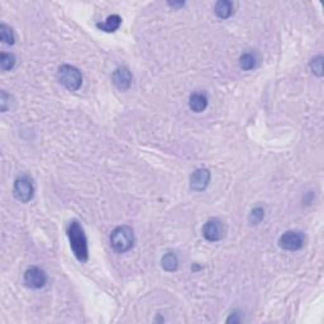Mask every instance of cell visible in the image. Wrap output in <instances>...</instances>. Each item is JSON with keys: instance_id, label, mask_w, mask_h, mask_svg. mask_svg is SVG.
<instances>
[{"instance_id": "e0dca14e", "label": "cell", "mask_w": 324, "mask_h": 324, "mask_svg": "<svg viewBox=\"0 0 324 324\" xmlns=\"http://www.w3.org/2000/svg\"><path fill=\"white\" fill-rule=\"evenodd\" d=\"M263 218H265V210H263V208L257 207L252 209L251 214H249L248 217V221L251 224H258L261 223V221H262Z\"/></svg>"}, {"instance_id": "ffe728a7", "label": "cell", "mask_w": 324, "mask_h": 324, "mask_svg": "<svg viewBox=\"0 0 324 324\" xmlns=\"http://www.w3.org/2000/svg\"><path fill=\"white\" fill-rule=\"evenodd\" d=\"M232 322H233V323H238V322H240V319L237 318V314H236V313L232 314V316H231L228 319H227V323H232Z\"/></svg>"}, {"instance_id": "ba28073f", "label": "cell", "mask_w": 324, "mask_h": 324, "mask_svg": "<svg viewBox=\"0 0 324 324\" xmlns=\"http://www.w3.org/2000/svg\"><path fill=\"white\" fill-rule=\"evenodd\" d=\"M210 181V171L208 168H198L190 176V187L195 191H203L207 189Z\"/></svg>"}, {"instance_id": "52a82bcc", "label": "cell", "mask_w": 324, "mask_h": 324, "mask_svg": "<svg viewBox=\"0 0 324 324\" xmlns=\"http://www.w3.org/2000/svg\"><path fill=\"white\" fill-rule=\"evenodd\" d=\"M203 236L209 242H218L224 236V227L218 219H210L203 227Z\"/></svg>"}, {"instance_id": "30bf717a", "label": "cell", "mask_w": 324, "mask_h": 324, "mask_svg": "<svg viewBox=\"0 0 324 324\" xmlns=\"http://www.w3.org/2000/svg\"><path fill=\"white\" fill-rule=\"evenodd\" d=\"M189 106L195 113H201L207 109L208 98L204 92H193L189 98Z\"/></svg>"}, {"instance_id": "ac0fdd59", "label": "cell", "mask_w": 324, "mask_h": 324, "mask_svg": "<svg viewBox=\"0 0 324 324\" xmlns=\"http://www.w3.org/2000/svg\"><path fill=\"white\" fill-rule=\"evenodd\" d=\"M310 69L314 75L323 76V57L317 56L310 61Z\"/></svg>"}, {"instance_id": "7a4b0ae2", "label": "cell", "mask_w": 324, "mask_h": 324, "mask_svg": "<svg viewBox=\"0 0 324 324\" xmlns=\"http://www.w3.org/2000/svg\"><path fill=\"white\" fill-rule=\"evenodd\" d=\"M134 244L133 229L128 226H122L115 228L110 235V246L119 253L129 251Z\"/></svg>"}, {"instance_id": "5bb4252c", "label": "cell", "mask_w": 324, "mask_h": 324, "mask_svg": "<svg viewBox=\"0 0 324 324\" xmlns=\"http://www.w3.org/2000/svg\"><path fill=\"white\" fill-rule=\"evenodd\" d=\"M256 64H257V61H256V56H254L253 53L246 52L240 57V66L244 71L253 70L254 67H256Z\"/></svg>"}, {"instance_id": "8fae6325", "label": "cell", "mask_w": 324, "mask_h": 324, "mask_svg": "<svg viewBox=\"0 0 324 324\" xmlns=\"http://www.w3.org/2000/svg\"><path fill=\"white\" fill-rule=\"evenodd\" d=\"M214 13L221 19H227L233 14V3L228 0H219L214 6Z\"/></svg>"}, {"instance_id": "6da1fadb", "label": "cell", "mask_w": 324, "mask_h": 324, "mask_svg": "<svg viewBox=\"0 0 324 324\" xmlns=\"http://www.w3.org/2000/svg\"><path fill=\"white\" fill-rule=\"evenodd\" d=\"M67 236H69L71 249H73L76 258L80 262H86L87 257H89V249H87V240L84 228L81 227L79 222H71L69 229H67Z\"/></svg>"}, {"instance_id": "d6986e66", "label": "cell", "mask_w": 324, "mask_h": 324, "mask_svg": "<svg viewBox=\"0 0 324 324\" xmlns=\"http://www.w3.org/2000/svg\"><path fill=\"white\" fill-rule=\"evenodd\" d=\"M10 100V96L6 94L5 91H1V99H0V103H1V110L3 112H6V109H8V104Z\"/></svg>"}, {"instance_id": "7c38bea8", "label": "cell", "mask_w": 324, "mask_h": 324, "mask_svg": "<svg viewBox=\"0 0 324 324\" xmlns=\"http://www.w3.org/2000/svg\"><path fill=\"white\" fill-rule=\"evenodd\" d=\"M120 24H122V18L117 14H113L106 18L105 22L98 23L96 27H98L99 29H101V31L112 33V32H115L118 28H119Z\"/></svg>"}, {"instance_id": "2e32d148", "label": "cell", "mask_w": 324, "mask_h": 324, "mask_svg": "<svg viewBox=\"0 0 324 324\" xmlns=\"http://www.w3.org/2000/svg\"><path fill=\"white\" fill-rule=\"evenodd\" d=\"M0 38L6 45H13L14 43V33H13L10 27H8L6 24L0 25Z\"/></svg>"}, {"instance_id": "9c48e42d", "label": "cell", "mask_w": 324, "mask_h": 324, "mask_svg": "<svg viewBox=\"0 0 324 324\" xmlns=\"http://www.w3.org/2000/svg\"><path fill=\"white\" fill-rule=\"evenodd\" d=\"M113 82L122 91H126L132 85V74L127 67H118L113 73Z\"/></svg>"}, {"instance_id": "8992f818", "label": "cell", "mask_w": 324, "mask_h": 324, "mask_svg": "<svg viewBox=\"0 0 324 324\" xmlns=\"http://www.w3.org/2000/svg\"><path fill=\"white\" fill-rule=\"evenodd\" d=\"M24 282L25 285L32 289H41L46 285L47 282V275L42 268L32 266L24 272Z\"/></svg>"}, {"instance_id": "277c9868", "label": "cell", "mask_w": 324, "mask_h": 324, "mask_svg": "<svg viewBox=\"0 0 324 324\" xmlns=\"http://www.w3.org/2000/svg\"><path fill=\"white\" fill-rule=\"evenodd\" d=\"M14 196L22 203H28L32 198H33L34 194V187L33 184H32V180L29 179L28 176H23L18 177L14 182Z\"/></svg>"}, {"instance_id": "3957f363", "label": "cell", "mask_w": 324, "mask_h": 324, "mask_svg": "<svg viewBox=\"0 0 324 324\" xmlns=\"http://www.w3.org/2000/svg\"><path fill=\"white\" fill-rule=\"evenodd\" d=\"M59 81L70 91H76L82 85V75L76 67L71 65H62L57 71Z\"/></svg>"}, {"instance_id": "9a60e30c", "label": "cell", "mask_w": 324, "mask_h": 324, "mask_svg": "<svg viewBox=\"0 0 324 324\" xmlns=\"http://www.w3.org/2000/svg\"><path fill=\"white\" fill-rule=\"evenodd\" d=\"M15 65V57L11 53H1L0 55V67L3 71L11 70Z\"/></svg>"}, {"instance_id": "5b68a950", "label": "cell", "mask_w": 324, "mask_h": 324, "mask_svg": "<svg viewBox=\"0 0 324 324\" xmlns=\"http://www.w3.org/2000/svg\"><path fill=\"white\" fill-rule=\"evenodd\" d=\"M304 236L296 231H288L279 238V246L285 251H298L304 246Z\"/></svg>"}, {"instance_id": "4fadbf2b", "label": "cell", "mask_w": 324, "mask_h": 324, "mask_svg": "<svg viewBox=\"0 0 324 324\" xmlns=\"http://www.w3.org/2000/svg\"><path fill=\"white\" fill-rule=\"evenodd\" d=\"M161 266L163 267V270L168 272L176 271L177 267H179V260H177V256L172 252H167L166 254H163V257L161 260Z\"/></svg>"}]
</instances>
